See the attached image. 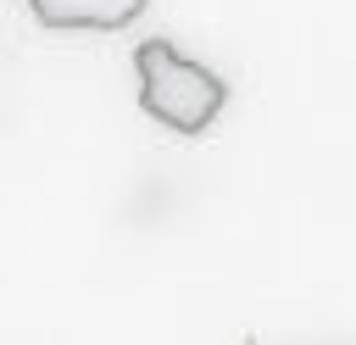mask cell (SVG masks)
Instances as JSON below:
<instances>
[{
	"instance_id": "cell-1",
	"label": "cell",
	"mask_w": 356,
	"mask_h": 345,
	"mask_svg": "<svg viewBox=\"0 0 356 345\" xmlns=\"http://www.w3.org/2000/svg\"><path fill=\"white\" fill-rule=\"evenodd\" d=\"M134 61H139V106H145L161 128H172V134H200V128H211V117H217L222 100H228L222 78H217L211 67L178 56L167 39H145V45L134 50Z\"/></svg>"
},
{
	"instance_id": "cell-2",
	"label": "cell",
	"mask_w": 356,
	"mask_h": 345,
	"mask_svg": "<svg viewBox=\"0 0 356 345\" xmlns=\"http://www.w3.org/2000/svg\"><path fill=\"white\" fill-rule=\"evenodd\" d=\"M150 0H28V11L44 22V28H128L145 17Z\"/></svg>"
}]
</instances>
